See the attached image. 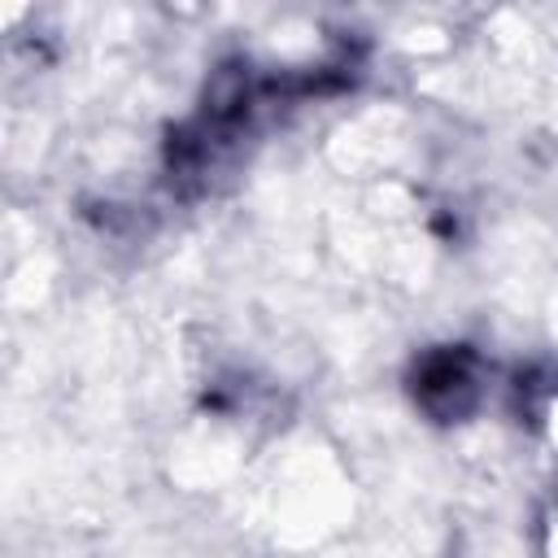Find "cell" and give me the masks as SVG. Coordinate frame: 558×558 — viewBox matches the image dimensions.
Returning <instances> with one entry per match:
<instances>
[{"label":"cell","mask_w":558,"mask_h":558,"mask_svg":"<svg viewBox=\"0 0 558 558\" xmlns=\"http://www.w3.org/2000/svg\"><path fill=\"white\" fill-rule=\"evenodd\" d=\"M410 397L436 423H458L480 405V357L466 344H440L414 357Z\"/></svg>","instance_id":"obj_1"}]
</instances>
